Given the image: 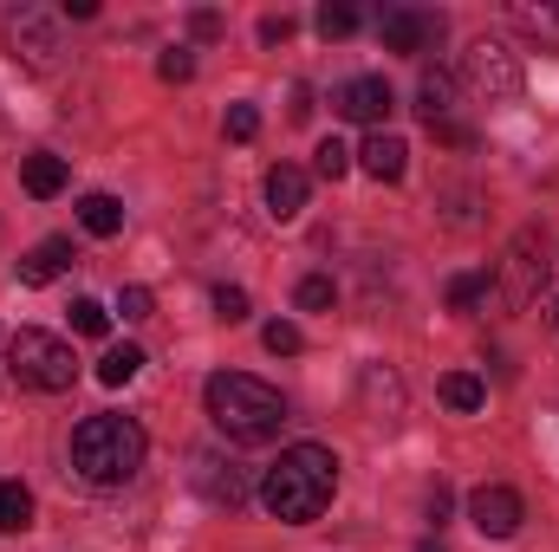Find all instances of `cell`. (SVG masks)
I'll return each instance as SVG.
<instances>
[{
  "label": "cell",
  "instance_id": "obj_34",
  "mask_svg": "<svg viewBox=\"0 0 559 552\" xmlns=\"http://www.w3.org/2000/svg\"><path fill=\"white\" fill-rule=\"evenodd\" d=\"M261 39H267V46L293 39V20H286V13H267V20H261Z\"/></svg>",
  "mask_w": 559,
  "mask_h": 552
},
{
  "label": "cell",
  "instance_id": "obj_22",
  "mask_svg": "<svg viewBox=\"0 0 559 552\" xmlns=\"http://www.w3.org/2000/svg\"><path fill=\"white\" fill-rule=\"evenodd\" d=\"M358 26H365L358 7H345V0H325V7H319V33H325V39H345V33H358Z\"/></svg>",
  "mask_w": 559,
  "mask_h": 552
},
{
  "label": "cell",
  "instance_id": "obj_6",
  "mask_svg": "<svg viewBox=\"0 0 559 552\" xmlns=\"http://www.w3.org/2000/svg\"><path fill=\"white\" fill-rule=\"evenodd\" d=\"M462 79H468V92L475 98H488V105H514L521 98V59L501 46V39H475L468 52H462Z\"/></svg>",
  "mask_w": 559,
  "mask_h": 552
},
{
  "label": "cell",
  "instance_id": "obj_12",
  "mask_svg": "<svg viewBox=\"0 0 559 552\" xmlns=\"http://www.w3.org/2000/svg\"><path fill=\"white\" fill-rule=\"evenodd\" d=\"M358 397H365V416H371V422H384V429L404 416V384H397V371H391V364H365Z\"/></svg>",
  "mask_w": 559,
  "mask_h": 552
},
{
  "label": "cell",
  "instance_id": "obj_13",
  "mask_svg": "<svg viewBox=\"0 0 559 552\" xmlns=\"http://www.w3.org/2000/svg\"><path fill=\"white\" fill-rule=\"evenodd\" d=\"M358 169L378 176V182H404V169H411V143L397 137V131H371L365 149H358Z\"/></svg>",
  "mask_w": 559,
  "mask_h": 552
},
{
  "label": "cell",
  "instance_id": "obj_35",
  "mask_svg": "<svg viewBox=\"0 0 559 552\" xmlns=\"http://www.w3.org/2000/svg\"><path fill=\"white\" fill-rule=\"evenodd\" d=\"M449 507H455V494H449V488H442V481H436V488H429V520H436V527H442V520H449Z\"/></svg>",
  "mask_w": 559,
  "mask_h": 552
},
{
  "label": "cell",
  "instance_id": "obj_33",
  "mask_svg": "<svg viewBox=\"0 0 559 552\" xmlns=\"http://www.w3.org/2000/svg\"><path fill=\"white\" fill-rule=\"evenodd\" d=\"M189 33H195V39H215V33H222V13L195 7V13H189Z\"/></svg>",
  "mask_w": 559,
  "mask_h": 552
},
{
  "label": "cell",
  "instance_id": "obj_27",
  "mask_svg": "<svg viewBox=\"0 0 559 552\" xmlns=\"http://www.w3.org/2000/svg\"><path fill=\"white\" fill-rule=\"evenodd\" d=\"M312 169H319L325 182H338V176L352 169V149H345V143H338V137H325V143H319V149H312Z\"/></svg>",
  "mask_w": 559,
  "mask_h": 552
},
{
  "label": "cell",
  "instance_id": "obj_15",
  "mask_svg": "<svg viewBox=\"0 0 559 552\" xmlns=\"http://www.w3.org/2000/svg\"><path fill=\"white\" fill-rule=\"evenodd\" d=\"M417 111L429 131H442V124H455V79L449 72H423L417 85Z\"/></svg>",
  "mask_w": 559,
  "mask_h": 552
},
{
  "label": "cell",
  "instance_id": "obj_2",
  "mask_svg": "<svg viewBox=\"0 0 559 552\" xmlns=\"http://www.w3.org/2000/svg\"><path fill=\"white\" fill-rule=\"evenodd\" d=\"M143 448H150L143 429L118 410H98L72 429V468H79L92 488H124L143 468Z\"/></svg>",
  "mask_w": 559,
  "mask_h": 552
},
{
  "label": "cell",
  "instance_id": "obj_29",
  "mask_svg": "<svg viewBox=\"0 0 559 552\" xmlns=\"http://www.w3.org/2000/svg\"><path fill=\"white\" fill-rule=\"evenodd\" d=\"M514 20H521L527 33H554L559 39V7H514Z\"/></svg>",
  "mask_w": 559,
  "mask_h": 552
},
{
  "label": "cell",
  "instance_id": "obj_32",
  "mask_svg": "<svg viewBox=\"0 0 559 552\" xmlns=\"http://www.w3.org/2000/svg\"><path fill=\"white\" fill-rule=\"evenodd\" d=\"M150 305H156L150 286H124V292H118V312H124V319H150Z\"/></svg>",
  "mask_w": 559,
  "mask_h": 552
},
{
  "label": "cell",
  "instance_id": "obj_20",
  "mask_svg": "<svg viewBox=\"0 0 559 552\" xmlns=\"http://www.w3.org/2000/svg\"><path fill=\"white\" fill-rule=\"evenodd\" d=\"M33 527V494L20 481H0V533H26Z\"/></svg>",
  "mask_w": 559,
  "mask_h": 552
},
{
  "label": "cell",
  "instance_id": "obj_1",
  "mask_svg": "<svg viewBox=\"0 0 559 552\" xmlns=\"http://www.w3.org/2000/svg\"><path fill=\"white\" fill-rule=\"evenodd\" d=\"M254 494H261V507H267L274 520L306 527V520H319V514L332 507V494H338V455L319 448V442H293L274 468L261 475Z\"/></svg>",
  "mask_w": 559,
  "mask_h": 552
},
{
  "label": "cell",
  "instance_id": "obj_3",
  "mask_svg": "<svg viewBox=\"0 0 559 552\" xmlns=\"http://www.w3.org/2000/svg\"><path fill=\"white\" fill-rule=\"evenodd\" d=\"M209 416H215V429L228 435V442H274L280 422H286V404H280L274 384H261V377H248V371H215L209 377Z\"/></svg>",
  "mask_w": 559,
  "mask_h": 552
},
{
  "label": "cell",
  "instance_id": "obj_16",
  "mask_svg": "<svg viewBox=\"0 0 559 552\" xmlns=\"http://www.w3.org/2000/svg\"><path fill=\"white\" fill-rule=\"evenodd\" d=\"M66 176H72V169H66V156H52V149L20 156V182H26V195H39V202H46V195H59V189H66Z\"/></svg>",
  "mask_w": 559,
  "mask_h": 552
},
{
  "label": "cell",
  "instance_id": "obj_21",
  "mask_svg": "<svg viewBox=\"0 0 559 552\" xmlns=\"http://www.w3.org/2000/svg\"><path fill=\"white\" fill-rule=\"evenodd\" d=\"M138 371H143V351H138V345H111V351L98 358V384H111V391H118V384H131Z\"/></svg>",
  "mask_w": 559,
  "mask_h": 552
},
{
  "label": "cell",
  "instance_id": "obj_14",
  "mask_svg": "<svg viewBox=\"0 0 559 552\" xmlns=\"http://www.w3.org/2000/svg\"><path fill=\"white\" fill-rule=\"evenodd\" d=\"M299 208H306V169H293V163L267 169V215L274 221H293Z\"/></svg>",
  "mask_w": 559,
  "mask_h": 552
},
{
  "label": "cell",
  "instance_id": "obj_8",
  "mask_svg": "<svg viewBox=\"0 0 559 552\" xmlns=\"http://www.w3.org/2000/svg\"><path fill=\"white\" fill-rule=\"evenodd\" d=\"M7 46H13V59H20V65H33V72H52V65H59V52H66L59 20H52V13H39V7H20V13L7 20Z\"/></svg>",
  "mask_w": 559,
  "mask_h": 552
},
{
  "label": "cell",
  "instance_id": "obj_4",
  "mask_svg": "<svg viewBox=\"0 0 559 552\" xmlns=\"http://www.w3.org/2000/svg\"><path fill=\"white\" fill-rule=\"evenodd\" d=\"M7 371H13V384L20 391H39V397H59V391H72V377H79V358H72V345L66 338H52V332H13L7 338Z\"/></svg>",
  "mask_w": 559,
  "mask_h": 552
},
{
  "label": "cell",
  "instance_id": "obj_17",
  "mask_svg": "<svg viewBox=\"0 0 559 552\" xmlns=\"http://www.w3.org/2000/svg\"><path fill=\"white\" fill-rule=\"evenodd\" d=\"M66 267H72V241H39V248L20 261V279H26V286H52Z\"/></svg>",
  "mask_w": 559,
  "mask_h": 552
},
{
  "label": "cell",
  "instance_id": "obj_25",
  "mask_svg": "<svg viewBox=\"0 0 559 552\" xmlns=\"http://www.w3.org/2000/svg\"><path fill=\"white\" fill-rule=\"evenodd\" d=\"M332 299H338V286H332L325 274H306V279H299V292H293V305H299V312H325Z\"/></svg>",
  "mask_w": 559,
  "mask_h": 552
},
{
  "label": "cell",
  "instance_id": "obj_37",
  "mask_svg": "<svg viewBox=\"0 0 559 552\" xmlns=\"http://www.w3.org/2000/svg\"><path fill=\"white\" fill-rule=\"evenodd\" d=\"M554 319H559V312H554Z\"/></svg>",
  "mask_w": 559,
  "mask_h": 552
},
{
  "label": "cell",
  "instance_id": "obj_10",
  "mask_svg": "<svg viewBox=\"0 0 559 552\" xmlns=\"http://www.w3.org/2000/svg\"><path fill=\"white\" fill-rule=\"evenodd\" d=\"M332 111H338V118H352V124L384 131V118L397 111V98H391V85H384L378 72H365V79H345V85L332 92Z\"/></svg>",
  "mask_w": 559,
  "mask_h": 552
},
{
  "label": "cell",
  "instance_id": "obj_11",
  "mask_svg": "<svg viewBox=\"0 0 559 552\" xmlns=\"http://www.w3.org/2000/svg\"><path fill=\"white\" fill-rule=\"evenodd\" d=\"M378 33H384V46H391V52L423 59V52L442 39V13H423V7H391V13L378 20Z\"/></svg>",
  "mask_w": 559,
  "mask_h": 552
},
{
  "label": "cell",
  "instance_id": "obj_24",
  "mask_svg": "<svg viewBox=\"0 0 559 552\" xmlns=\"http://www.w3.org/2000/svg\"><path fill=\"white\" fill-rule=\"evenodd\" d=\"M72 332H79V338H105V332H111V312H105L98 299H72Z\"/></svg>",
  "mask_w": 559,
  "mask_h": 552
},
{
  "label": "cell",
  "instance_id": "obj_9",
  "mask_svg": "<svg viewBox=\"0 0 559 552\" xmlns=\"http://www.w3.org/2000/svg\"><path fill=\"white\" fill-rule=\"evenodd\" d=\"M468 520H475V533H481V540H514V533H521V520H527V501H521L514 488L488 481V488H475V494H468Z\"/></svg>",
  "mask_w": 559,
  "mask_h": 552
},
{
  "label": "cell",
  "instance_id": "obj_19",
  "mask_svg": "<svg viewBox=\"0 0 559 552\" xmlns=\"http://www.w3.org/2000/svg\"><path fill=\"white\" fill-rule=\"evenodd\" d=\"M442 404H449V410H481V404H488V384H481V377H475V371H449V377H442Z\"/></svg>",
  "mask_w": 559,
  "mask_h": 552
},
{
  "label": "cell",
  "instance_id": "obj_28",
  "mask_svg": "<svg viewBox=\"0 0 559 552\" xmlns=\"http://www.w3.org/2000/svg\"><path fill=\"white\" fill-rule=\"evenodd\" d=\"M261 345H267V351H274V358H293V351H299V345H306V338H299V325H293V319H274V325H267V332H261Z\"/></svg>",
  "mask_w": 559,
  "mask_h": 552
},
{
  "label": "cell",
  "instance_id": "obj_5",
  "mask_svg": "<svg viewBox=\"0 0 559 552\" xmlns=\"http://www.w3.org/2000/svg\"><path fill=\"white\" fill-rule=\"evenodd\" d=\"M547 235L540 228H521L514 235V248L501 254V274H495V292H501V305L508 312H521V305H534V292L547 286Z\"/></svg>",
  "mask_w": 559,
  "mask_h": 552
},
{
  "label": "cell",
  "instance_id": "obj_26",
  "mask_svg": "<svg viewBox=\"0 0 559 552\" xmlns=\"http://www.w3.org/2000/svg\"><path fill=\"white\" fill-rule=\"evenodd\" d=\"M156 79H163V85H189V79H195V52H189V46H169V52L156 59Z\"/></svg>",
  "mask_w": 559,
  "mask_h": 552
},
{
  "label": "cell",
  "instance_id": "obj_7",
  "mask_svg": "<svg viewBox=\"0 0 559 552\" xmlns=\"http://www.w3.org/2000/svg\"><path fill=\"white\" fill-rule=\"evenodd\" d=\"M189 481H195V494L209 501V507H248V494H254V481H248V468L241 461H228V455H215V448H195L189 455Z\"/></svg>",
  "mask_w": 559,
  "mask_h": 552
},
{
  "label": "cell",
  "instance_id": "obj_31",
  "mask_svg": "<svg viewBox=\"0 0 559 552\" xmlns=\"http://www.w3.org/2000/svg\"><path fill=\"white\" fill-rule=\"evenodd\" d=\"M254 131H261V111H254V105H228V137L248 143Z\"/></svg>",
  "mask_w": 559,
  "mask_h": 552
},
{
  "label": "cell",
  "instance_id": "obj_30",
  "mask_svg": "<svg viewBox=\"0 0 559 552\" xmlns=\"http://www.w3.org/2000/svg\"><path fill=\"white\" fill-rule=\"evenodd\" d=\"M215 312H222L228 325H241V319H248V292H241V286H215Z\"/></svg>",
  "mask_w": 559,
  "mask_h": 552
},
{
  "label": "cell",
  "instance_id": "obj_23",
  "mask_svg": "<svg viewBox=\"0 0 559 552\" xmlns=\"http://www.w3.org/2000/svg\"><path fill=\"white\" fill-rule=\"evenodd\" d=\"M488 292H495V279H488V274H455V279H449V305H455V312L481 305Z\"/></svg>",
  "mask_w": 559,
  "mask_h": 552
},
{
  "label": "cell",
  "instance_id": "obj_36",
  "mask_svg": "<svg viewBox=\"0 0 559 552\" xmlns=\"http://www.w3.org/2000/svg\"><path fill=\"white\" fill-rule=\"evenodd\" d=\"M417 552H442V540H423V547Z\"/></svg>",
  "mask_w": 559,
  "mask_h": 552
},
{
  "label": "cell",
  "instance_id": "obj_18",
  "mask_svg": "<svg viewBox=\"0 0 559 552\" xmlns=\"http://www.w3.org/2000/svg\"><path fill=\"white\" fill-rule=\"evenodd\" d=\"M79 221H85V235L111 241V235L124 228V202H118V195H85V202H79Z\"/></svg>",
  "mask_w": 559,
  "mask_h": 552
}]
</instances>
